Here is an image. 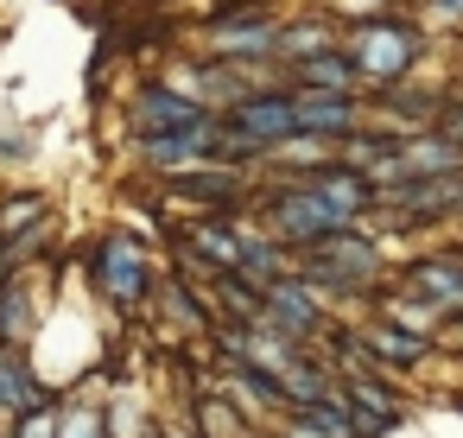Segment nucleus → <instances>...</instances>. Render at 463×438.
<instances>
[{
	"label": "nucleus",
	"mask_w": 463,
	"mask_h": 438,
	"mask_svg": "<svg viewBox=\"0 0 463 438\" xmlns=\"http://www.w3.org/2000/svg\"><path fill=\"white\" fill-rule=\"evenodd\" d=\"M419 45H425V33H419L412 20L387 14V7H381V14H362V20H349V26H343V52L355 58V71H362V90H368V96H387V90L412 83Z\"/></svg>",
	"instance_id": "nucleus-1"
},
{
	"label": "nucleus",
	"mask_w": 463,
	"mask_h": 438,
	"mask_svg": "<svg viewBox=\"0 0 463 438\" xmlns=\"http://www.w3.org/2000/svg\"><path fill=\"white\" fill-rule=\"evenodd\" d=\"M254 223H260L273 242H286L292 254L317 248V242L336 235V229H355V223L336 216V204H330L311 178H267L260 197H254Z\"/></svg>",
	"instance_id": "nucleus-2"
},
{
	"label": "nucleus",
	"mask_w": 463,
	"mask_h": 438,
	"mask_svg": "<svg viewBox=\"0 0 463 438\" xmlns=\"http://www.w3.org/2000/svg\"><path fill=\"white\" fill-rule=\"evenodd\" d=\"M381 242L355 223V229H336V235H324L317 248H305L298 254V280H311L317 292H343V299H355V292H374L381 286Z\"/></svg>",
	"instance_id": "nucleus-3"
},
{
	"label": "nucleus",
	"mask_w": 463,
	"mask_h": 438,
	"mask_svg": "<svg viewBox=\"0 0 463 438\" xmlns=\"http://www.w3.org/2000/svg\"><path fill=\"white\" fill-rule=\"evenodd\" d=\"M90 286L115 311H146L153 292H159V273H153V254L134 235H102L96 242V261H90Z\"/></svg>",
	"instance_id": "nucleus-4"
},
{
	"label": "nucleus",
	"mask_w": 463,
	"mask_h": 438,
	"mask_svg": "<svg viewBox=\"0 0 463 438\" xmlns=\"http://www.w3.org/2000/svg\"><path fill=\"white\" fill-rule=\"evenodd\" d=\"M203 39H210V58H229V64H267V58H279V20L260 7V0H241V7L210 14Z\"/></svg>",
	"instance_id": "nucleus-5"
},
{
	"label": "nucleus",
	"mask_w": 463,
	"mask_h": 438,
	"mask_svg": "<svg viewBox=\"0 0 463 438\" xmlns=\"http://www.w3.org/2000/svg\"><path fill=\"white\" fill-rule=\"evenodd\" d=\"M222 115H229V121L260 147V153H273V147H279V140H292V134H305V128H298V90H292V83L248 90V96H241V102H229Z\"/></svg>",
	"instance_id": "nucleus-6"
},
{
	"label": "nucleus",
	"mask_w": 463,
	"mask_h": 438,
	"mask_svg": "<svg viewBox=\"0 0 463 438\" xmlns=\"http://www.w3.org/2000/svg\"><path fill=\"white\" fill-rule=\"evenodd\" d=\"M165 191L203 216H235L254 197V166H191V172L165 178Z\"/></svg>",
	"instance_id": "nucleus-7"
},
{
	"label": "nucleus",
	"mask_w": 463,
	"mask_h": 438,
	"mask_svg": "<svg viewBox=\"0 0 463 438\" xmlns=\"http://www.w3.org/2000/svg\"><path fill=\"white\" fill-rule=\"evenodd\" d=\"M260 324H267V330H279L286 343L311 349V343L324 337V292H317L311 280H298V267H292L286 280H273V286H267V311H260Z\"/></svg>",
	"instance_id": "nucleus-8"
},
{
	"label": "nucleus",
	"mask_w": 463,
	"mask_h": 438,
	"mask_svg": "<svg viewBox=\"0 0 463 438\" xmlns=\"http://www.w3.org/2000/svg\"><path fill=\"white\" fill-rule=\"evenodd\" d=\"M406 299L431 305L444 324H463V254H425L406 267Z\"/></svg>",
	"instance_id": "nucleus-9"
},
{
	"label": "nucleus",
	"mask_w": 463,
	"mask_h": 438,
	"mask_svg": "<svg viewBox=\"0 0 463 438\" xmlns=\"http://www.w3.org/2000/svg\"><path fill=\"white\" fill-rule=\"evenodd\" d=\"M210 109L191 96V90H178V83H146V90H134V102H128V128L134 134H178V128H191V121H203Z\"/></svg>",
	"instance_id": "nucleus-10"
},
{
	"label": "nucleus",
	"mask_w": 463,
	"mask_h": 438,
	"mask_svg": "<svg viewBox=\"0 0 463 438\" xmlns=\"http://www.w3.org/2000/svg\"><path fill=\"white\" fill-rule=\"evenodd\" d=\"M368 121L362 96H330V90H298V128L305 134H324V140H349L355 128Z\"/></svg>",
	"instance_id": "nucleus-11"
},
{
	"label": "nucleus",
	"mask_w": 463,
	"mask_h": 438,
	"mask_svg": "<svg viewBox=\"0 0 463 438\" xmlns=\"http://www.w3.org/2000/svg\"><path fill=\"white\" fill-rule=\"evenodd\" d=\"M362 349H368L374 368L387 375V368H419V362L431 356V337L412 330V324H400V318H381V324H362Z\"/></svg>",
	"instance_id": "nucleus-12"
},
{
	"label": "nucleus",
	"mask_w": 463,
	"mask_h": 438,
	"mask_svg": "<svg viewBox=\"0 0 463 438\" xmlns=\"http://www.w3.org/2000/svg\"><path fill=\"white\" fill-rule=\"evenodd\" d=\"M45 223H52L45 191H7V197H0V242L14 248V261H26L45 242Z\"/></svg>",
	"instance_id": "nucleus-13"
},
{
	"label": "nucleus",
	"mask_w": 463,
	"mask_h": 438,
	"mask_svg": "<svg viewBox=\"0 0 463 438\" xmlns=\"http://www.w3.org/2000/svg\"><path fill=\"white\" fill-rule=\"evenodd\" d=\"M292 71V90H330V96H362V71L355 58L336 45V52H317L305 64H286Z\"/></svg>",
	"instance_id": "nucleus-14"
},
{
	"label": "nucleus",
	"mask_w": 463,
	"mask_h": 438,
	"mask_svg": "<svg viewBox=\"0 0 463 438\" xmlns=\"http://www.w3.org/2000/svg\"><path fill=\"white\" fill-rule=\"evenodd\" d=\"M279 387H286V400H292V413H298V406H317V400H330L343 381H336V368H330V362H317L311 349H298V356L279 368Z\"/></svg>",
	"instance_id": "nucleus-15"
},
{
	"label": "nucleus",
	"mask_w": 463,
	"mask_h": 438,
	"mask_svg": "<svg viewBox=\"0 0 463 438\" xmlns=\"http://www.w3.org/2000/svg\"><path fill=\"white\" fill-rule=\"evenodd\" d=\"M336 45H343V26H336L330 14H311V20L279 26V58H286V64H305V58H317V52H336Z\"/></svg>",
	"instance_id": "nucleus-16"
},
{
	"label": "nucleus",
	"mask_w": 463,
	"mask_h": 438,
	"mask_svg": "<svg viewBox=\"0 0 463 438\" xmlns=\"http://www.w3.org/2000/svg\"><path fill=\"white\" fill-rule=\"evenodd\" d=\"M33 324H39V299H33V286L14 273L7 286H0V343H33Z\"/></svg>",
	"instance_id": "nucleus-17"
},
{
	"label": "nucleus",
	"mask_w": 463,
	"mask_h": 438,
	"mask_svg": "<svg viewBox=\"0 0 463 438\" xmlns=\"http://www.w3.org/2000/svg\"><path fill=\"white\" fill-rule=\"evenodd\" d=\"M191 419H197V432H203V438H241V432L254 425V419H248L222 387H216V394H203V400L191 406Z\"/></svg>",
	"instance_id": "nucleus-18"
},
{
	"label": "nucleus",
	"mask_w": 463,
	"mask_h": 438,
	"mask_svg": "<svg viewBox=\"0 0 463 438\" xmlns=\"http://www.w3.org/2000/svg\"><path fill=\"white\" fill-rule=\"evenodd\" d=\"M343 387H349V400L355 406H368V413H381V419H406V406H400V394L381 381V368H355V375H343Z\"/></svg>",
	"instance_id": "nucleus-19"
},
{
	"label": "nucleus",
	"mask_w": 463,
	"mask_h": 438,
	"mask_svg": "<svg viewBox=\"0 0 463 438\" xmlns=\"http://www.w3.org/2000/svg\"><path fill=\"white\" fill-rule=\"evenodd\" d=\"M324 438H355V400H349V387H336L330 400H317V406H298Z\"/></svg>",
	"instance_id": "nucleus-20"
},
{
	"label": "nucleus",
	"mask_w": 463,
	"mask_h": 438,
	"mask_svg": "<svg viewBox=\"0 0 463 438\" xmlns=\"http://www.w3.org/2000/svg\"><path fill=\"white\" fill-rule=\"evenodd\" d=\"M58 438H115V425H109V413H102V406L77 400V406H64V425H58Z\"/></svg>",
	"instance_id": "nucleus-21"
},
{
	"label": "nucleus",
	"mask_w": 463,
	"mask_h": 438,
	"mask_svg": "<svg viewBox=\"0 0 463 438\" xmlns=\"http://www.w3.org/2000/svg\"><path fill=\"white\" fill-rule=\"evenodd\" d=\"M58 425H64V413L45 400V406H33V413L14 419V438H58Z\"/></svg>",
	"instance_id": "nucleus-22"
},
{
	"label": "nucleus",
	"mask_w": 463,
	"mask_h": 438,
	"mask_svg": "<svg viewBox=\"0 0 463 438\" xmlns=\"http://www.w3.org/2000/svg\"><path fill=\"white\" fill-rule=\"evenodd\" d=\"M438 134L463 153V102H444V109H438Z\"/></svg>",
	"instance_id": "nucleus-23"
},
{
	"label": "nucleus",
	"mask_w": 463,
	"mask_h": 438,
	"mask_svg": "<svg viewBox=\"0 0 463 438\" xmlns=\"http://www.w3.org/2000/svg\"><path fill=\"white\" fill-rule=\"evenodd\" d=\"M425 20H438V26H463V0H425Z\"/></svg>",
	"instance_id": "nucleus-24"
},
{
	"label": "nucleus",
	"mask_w": 463,
	"mask_h": 438,
	"mask_svg": "<svg viewBox=\"0 0 463 438\" xmlns=\"http://www.w3.org/2000/svg\"><path fill=\"white\" fill-rule=\"evenodd\" d=\"M273 438H324V432H317V425H311L305 413H286V425H279Z\"/></svg>",
	"instance_id": "nucleus-25"
},
{
	"label": "nucleus",
	"mask_w": 463,
	"mask_h": 438,
	"mask_svg": "<svg viewBox=\"0 0 463 438\" xmlns=\"http://www.w3.org/2000/svg\"><path fill=\"white\" fill-rule=\"evenodd\" d=\"M153 438H203V432H197V425H191V432H184V425H153Z\"/></svg>",
	"instance_id": "nucleus-26"
},
{
	"label": "nucleus",
	"mask_w": 463,
	"mask_h": 438,
	"mask_svg": "<svg viewBox=\"0 0 463 438\" xmlns=\"http://www.w3.org/2000/svg\"><path fill=\"white\" fill-rule=\"evenodd\" d=\"M457 229H463V216H457Z\"/></svg>",
	"instance_id": "nucleus-27"
},
{
	"label": "nucleus",
	"mask_w": 463,
	"mask_h": 438,
	"mask_svg": "<svg viewBox=\"0 0 463 438\" xmlns=\"http://www.w3.org/2000/svg\"><path fill=\"white\" fill-rule=\"evenodd\" d=\"M241 438H254V432H241Z\"/></svg>",
	"instance_id": "nucleus-28"
}]
</instances>
